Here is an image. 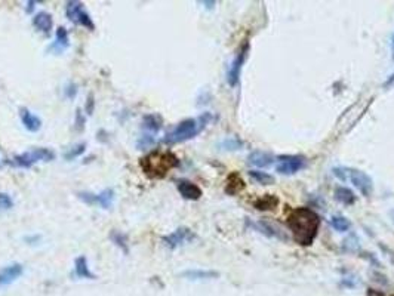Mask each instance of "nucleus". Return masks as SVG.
I'll use <instances>...</instances> for the list:
<instances>
[{
    "mask_svg": "<svg viewBox=\"0 0 394 296\" xmlns=\"http://www.w3.org/2000/svg\"><path fill=\"white\" fill-rule=\"evenodd\" d=\"M294 240L301 246H310L320 228L319 215L308 207L294 209L286 219Z\"/></svg>",
    "mask_w": 394,
    "mask_h": 296,
    "instance_id": "f257e3e1",
    "label": "nucleus"
},
{
    "mask_svg": "<svg viewBox=\"0 0 394 296\" xmlns=\"http://www.w3.org/2000/svg\"><path fill=\"white\" fill-rule=\"evenodd\" d=\"M139 164H141V167L147 176L163 178L167 175L169 170L176 167L179 164V162H178V157L175 154H172L170 151H164V153L156 151V153H151V154L145 156L144 159H141Z\"/></svg>",
    "mask_w": 394,
    "mask_h": 296,
    "instance_id": "f03ea898",
    "label": "nucleus"
},
{
    "mask_svg": "<svg viewBox=\"0 0 394 296\" xmlns=\"http://www.w3.org/2000/svg\"><path fill=\"white\" fill-rule=\"evenodd\" d=\"M212 120V116L209 113L202 114L199 119H187L182 120L179 125H176L166 136L164 142L166 144H179L184 141H188L194 138L197 133H200L202 129Z\"/></svg>",
    "mask_w": 394,
    "mask_h": 296,
    "instance_id": "7ed1b4c3",
    "label": "nucleus"
},
{
    "mask_svg": "<svg viewBox=\"0 0 394 296\" xmlns=\"http://www.w3.org/2000/svg\"><path fill=\"white\" fill-rule=\"evenodd\" d=\"M333 173L342 181L348 179L356 188H359V191L364 197H369L372 194L373 182H372L370 176L367 173H364L363 170L353 169V167H336V169H333Z\"/></svg>",
    "mask_w": 394,
    "mask_h": 296,
    "instance_id": "20e7f679",
    "label": "nucleus"
},
{
    "mask_svg": "<svg viewBox=\"0 0 394 296\" xmlns=\"http://www.w3.org/2000/svg\"><path fill=\"white\" fill-rule=\"evenodd\" d=\"M55 159V154L52 150L49 148H34V150H30V151H26L23 154H18L12 159V163L17 166V167H23V169H29L32 167L33 164L36 163H40V162H51Z\"/></svg>",
    "mask_w": 394,
    "mask_h": 296,
    "instance_id": "39448f33",
    "label": "nucleus"
},
{
    "mask_svg": "<svg viewBox=\"0 0 394 296\" xmlns=\"http://www.w3.org/2000/svg\"><path fill=\"white\" fill-rule=\"evenodd\" d=\"M66 12H67V17L71 23L82 26V27L88 29L89 32L95 30V24H94L92 18L83 11V5L80 2H77V0H71V2L67 3Z\"/></svg>",
    "mask_w": 394,
    "mask_h": 296,
    "instance_id": "423d86ee",
    "label": "nucleus"
},
{
    "mask_svg": "<svg viewBox=\"0 0 394 296\" xmlns=\"http://www.w3.org/2000/svg\"><path fill=\"white\" fill-rule=\"evenodd\" d=\"M305 166V159L301 156H279L276 170L282 175H294Z\"/></svg>",
    "mask_w": 394,
    "mask_h": 296,
    "instance_id": "0eeeda50",
    "label": "nucleus"
},
{
    "mask_svg": "<svg viewBox=\"0 0 394 296\" xmlns=\"http://www.w3.org/2000/svg\"><path fill=\"white\" fill-rule=\"evenodd\" d=\"M248 52H249V43L245 42L240 48V51L237 52L236 58L233 60L230 68H229V73H227V82L230 86H236L237 82H239V77H240V71H242V67L245 64V60L248 57Z\"/></svg>",
    "mask_w": 394,
    "mask_h": 296,
    "instance_id": "6e6552de",
    "label": "nucleus"
},
{
    "mask_svg": "<svg viewBox=\"0 0 394 296\" xmlns=\"http://www.w3.org/2000/svg\"><path fill=\"white\" fill-rule=\"evenodd\" d=\"M80 200H83L86 204H98L101 209H110L114 201V191L111 188L102 190L98 194L92 193H80Z\"/></svg>",
    "mask_w": 394,
    "mask_h": 296,
    "instance_id": "1a4fd4ad",
    "label": "nucleus"
},
{
    "mask_svg": "<svg viewBox=\"0 0 394 296\" xmlns=\"http://www.w3.org/2000/svg\"><path fill=\"white\" fill-rule=\"evenodd\" d=\"M194 238V232L190 230V228H185V227H181V228H176L173 232L167 234L163 237V243L170 247V249H176L188 241H191Z\"/></svg>",
    "mask_w": 394,
    "mask_h": 296,
    "instance_id": "9d476101",
    "label": "nucleus"
},
{
    "mask_svg": "<svg viewBox=\"0 0 394 296\" xmlns=\"http://www.w3.org/2000/svg\"><path fill=\"white\" fill-rule=\"evenodd\" d=\"M24 272V268L21 263L15 262L11 265H6L0 269V287H5L11 283H14L17 278H20Z\"/></svg>",
    "mask_w": 394,
    "mask_h": 296,
    "instance_id": "9b49d317",
    "label": "nucleus"
},
{
    "mask_svg": "<svg viewBox=\"0 0 394 296\" xmlns=\"http://www.w3.org/2000/svg\"><path fill=\"white\" fill-rule=\"evenodd\" d=\"M33 26H34V29H37L40 33H43V34H51V30H52V27H54V20H52V15L49 14V12H45V11H42V12H37L34 17H33Z\"/></svg>",
    "mask_w": 394,
    "mask_h": 296,
    "instance_id": "f8f14e48",
    "label": "nucleus"
},
{
    "mask_svg": "<svg viewBox=\"0 0 394 296\" xmlns=\"http://www.w3.org/2000/svg\"><path fill=\"white\" fill-rule=\"evenodd\" d=\"M20 119H21V123L23 126L29 131V132H39L40 128H42V120L33 114L29 108H21L20 110Z\"/></svg>",
    "mask_w": 394,
    "mask_h": 296,
    "instance_id": "ddd939ff",
    "label": "nucleus"
},
{
    "mask_svg": "<svg viewBox=\"0 0 394 296\" xmlns=\"http://www.w3.org/2000/svg\"><path fill=\"white\" fill-rule=\"evenodd\" d=\"M179 194L187 198V200H199L202 197V190L200 187H197L196 184L190 182V181H179L176 184Z\"/></svg>",
    "mask_w": 394,
    "mask_h": 296,
    "instance_id": "4468645a",
    "label": "nucleus"
},
{
    "mask_svg": "<svg viewBox=\"0 0 394 296\" xmlns=\"http://www.w3.org/2000/svg\"><path fill=\"white\" fill-rule=\"evenodd\" d=\"M70 46V39H68V33L64 27H60L57 30V40L54 43L49 45L48 52H54V54H61L64 52L67 48Z\"/></svg>",
    "mask_w": 394,
    "mask_h": 296,
    "instance_id": "2eb2a0df",
    "label": "nucleus"
},
{
    "mask_svg": "<svg viewBox=\"0 0 394 296\" xmlns=\"http://www.w3.org/2000/svg\"><path fill=\"white\" fill-rule=\"evenodd\" d=\"M246 187L243 178L237 173V172H233L229 175L227 178V182H226V193L230 194V196H236L239 194L240 191H243Z\"/></svg>",
    "mask_w": 394,
    "mask_h": 296,
    "instance_id": "dca6fc26",
    "label": "nucleus"
},
{
    "mask_svg": "<svg viewBox=\"0 0 394 296\" xmlns=\"http://www.w3.org/2000/svg\"><path fill=\"white\" fill-rule=\"evenodd\" d=\"M252 227L257 228L260 232L265 234L267 237H276V238H279V240H288V237L285 235V232H283L280 228L271 225V224L267 222V221H260V222H257V224H252Z\"/></svg>",
    "mask_w": 394,
    "mask_h": 296,
    "instance_id": "f3484780",
    "label": "nucleus"
},
{
    "mask_svg": "<svg viewBox=\"0 0 394 296\" xmlns=\"http://www.w3.org/2000/svg\"><path fill=\"white\" fill-rule=\"evenodd\" d=\"M248 162L257 167H268L274 162V156L270 153H264V151H254L249 154Z\"/></svg>",
    "mask_w": 394,
    "mask_h": 296,
    "instance_id": "a211bd4d",
    "label": "nucleus"
},
{
    "mask_svg": "<svg viewBox=\"0 0 394 296\" xmlns=\"http://www.w3.org/2000/svg\"><path fill=\"white\" fill-rule=\"evenodd\" d=\"M182 277L188 278V280H209V278H218L220 272L217 271H209V269H187L184 272H181Z\"/></svg>",
    "mask_w": 394,
    "mask_h": 296,
    "instance_id": "6ab92c4d",
    "label": "nucleus"
},
{
    "mask_svg": "<svg viewBox=\"0 0 394 296\" xmlns=\"http://www.w3.org/2000/svg\"><path fill=\"white\" fill-rule=\"evenodd\" d=\"M74 271H76V275L80 277V278H89V280L97 278L95 274L89 269V265H88V261H86L85 256L76 258V261H74Z\"/></svg>",
    "mask_w": 394,
    "mask_h": 296,
    "instance_id": "aec40b11",
    "label": "nucleus"
},
{
    "mask_svg": "<svg viewBox=\"0 0 394 296\" xmlns=\"http://www.w3.org/2000/svg\"><path fill=\"white\" fill-rule=\"evenodd\" d=\"M279 204V198L273 194H265L254 201V206L258 210H273Z\"/></svg>",
    "mask_w": 394,
    "mask_h": 296,
    "instance_id": "412c9836",
    "label": "nucleus"
},
{
    "mask_svg": "<svg viewBox=\"0 0 394 296\" xmlns=\"http://www.w3.org/2000/svg\"><path fill=\"white\" fill-rule=\"evenodd\" d=\"M142 128L150 133V135H154L160 131L162 128V120L159 116L156 114H147L144 116V120H142Z\"/></svg>",
    "mask_w": 394,
    "mask_h": 296,
    "instance_id": "4be33fe9",
    "label": "nucleus"
},
{
    "mask_svg": "<svg viewBox=\"0 0 394 296\" xmlns=\"http://www.w3.org/2000/svg\"><path fill=\"white\" fill-rule=\"evenodd\" d=\"M335 198H336L339 203L345 204V206H351V204H354V201H356V196H354V193H353L350 188H347V187H338V188L335 190Z\"/></svg>",
    "mask_w": 394,
    "mask_h": 296,
    "instance_id": "5701e85b",
    "label": "nucleus"
},
{
    "mask_svg": "<svg viewBox=\"0 0 394 296\" xmlns=\"http://www.w3.org/2000/svg\"><path fill=\"white\" fill-rule=\"evenodd\" d=\"M110 238H111V241H113L116 246H119L125 253H128V235H126V234H123V232L114 230V231H111Z\"/></svg>",
    "mask_w": 394,
    "mask_h": 296,
    "instance_id": "b1692460",
    "label": "nucleus"
},
{
    "mask_svg": "<svg viewBox=\"0 0 394 296\" xmlns=\"http://www.w3.org/2000/svg\"><path fill=\"white\" fill-rule=\"evenodd\" d=\"M249 175H251L252 179H255L257 182H260L263 185H271L274 182V178L271 175H268L265 172H261V170H251Z\"/></svg>",
    "mask_w": 394,
    "mask_h": 296,
    "instance_id": "393cba45",
    "label": "nucleus"
},
{
    "mask_svg": "<svg viewBox=\"0 0 394 296\" xmlns=\"http://www.w3.org/2000/svg\"><path fill=\"white\" fill-rule=\"evenodd\" d=\"M330 224H332V227H333L336 231H341V232L348 231L350 227H351V222H350L347 218H344V216H333V218L330 219Z\"/></svg>",
    "mask_w": 394,
    "mask_h": 296,
    "instance_id": "a878e982",
    "label": "nucleus"
},
{
    "mask_svg": "<svg viewBox=\"0 0 394 296\" xmlns=\"http://www.w3.org/2000/svg\"><path fill=\"white\" fill-rule=\"evenodd\" d=\"M85 148H86V144H76L74 147L68 148L64 153V159L66 160H74V159H77L79 156H82L85 153Z\"/></svg>",
    "mask_w": 394,
    "mask_h": 296,
    "instance_id": "bb28decb",
    "label": "nucleus"
},
{
    "mask_svg": "<svg viewBox=\"0 0 394 296\" xmlns=\"http://www.w3.org/2000/svg\"><path fill=\"white\" fill-rule=\"evenodd\" d=\"M14 207V200L8 193H0V212H6Z\"/></svg>",
    "mask_w": 394,
    "mask_h": 296,
    "instance_id": "cd10ccee",
    "label": "nucleus"
},
{
    "mask_svg": "<svg viewBox=\"0 0 394 296\" xmlns=\"http://www.w3.org/2000/svg\"><path fill=\"white\" fill-rule=\"evenodd\" d=\"M153 144H154V136L150 135V133L141 136V139L138 141V147H139V148H148V147H151Z\"/></svg>",
    "mask_w": 394,
    "mask_h": 296,
    "instance_id": "c85d7f7f",
    "label": "nucleus"
},
{
    "mask_svg": "<svg viewBox=\"0 0 394 296\" xmlns=\"http://www.w3.org/2000/svg\"><path fill=\"white\" fill-rule=\"evenodd\" d=\"M64 94H66V97H67V98L73 99V98L77 95V85H76V83H73V82L67 83V86H66V89H64Z\"/></svg>",
    "mask_w": 394,
    "mask_h": 296,
    "instance_id": "c756f323",
    "label": "nucleus"
},
{
    "mask_svg": "<svg viewBox=\"0 0 394 296\" xmlns=\"http://www.w3.org/2000/svg\"><path fill=\"white\" fill-rule=\"evenodd\" d=\"M76 129H77L79 132L85 129V117H83V114H82V110H80V108L76 111Z\"/></svg>",
    "mask_w": 394,
    "mask_h": 296,
    "instance_id": "7c9ffc66",
    "label": "nucleus"
},
{
    "mask_svg": "<svg viewBox=\"0 0 394 296\" xmlns=\"http://www.w3.org/2000/svg\"><path fill=\"white\" fill-rule=\"evenodd\" d=\"M223 147H226L227 150H237L240 145H242V142H239L237 139H227V141H224L223 144H221Z\"/></svg>",
    "mask_w": 394,
    "mask_h": 296,
    "instance_id": "2f4dec72",
    "label": "nucleus"
},
{
    "mask_svg": "<svg viewBox=\"0 0 394 296\" xmlns=\"http://www.w3.org/2000/svg\"><path fill=\"white\" fill-rule=\"evenodd\" d=\"M94 107H95V101H94V95L91 94L86 99V105H85V110L88 114H92L94 113Z\"/></svg>",
    "mask_w": 394,
    "mask_h": 296,
    "instance_id": "473e14b6",
    "label": "nucleus"
},
{
    "mask_svg": "<svg viewBox=\"0 0 394 296\" xmlns=\"http://www.w3.org/2000/svg\"><path fill=\"white\" fill-rule=\"evenodd\" d=\"M394 86V74H391L388 79H387V82L384 83V88L385 89H390V88H393Z\"/></svg>",
    "mask_w": 394,
    "mask_h": 296,
    "instance_id": "72a5a7b5",
    "label": "nucleus"
},
{
    "mask_svg": "<svg viewBox=\"0 0 394 296\" xmlns=\"http://www.w3.org/2000/svg\"><path fill=\"white\" fill-rule=\"evenodd\" d=\"M367 296H384V293H381V292H378L375 289H369L367 290Z\"/></svg>",
    "mask_w": 394,
    "mask_h": 296,
    "instance_id": "f704fd0d",
    "label": "nucleus"
},
{
    "mask_svg": "<svg viewBox=\"0 0 394 296\" xmlns=\"http://www.w3.org/2000/svg\"><path fill=\"white\" fill-rule=\"evenodd\" d=\"M27 5H29V6H27V12L30 14V12L33 11V5H36V3H34V2H27Z\"/></svg>",
    "mask_w": 394,
    "mask_h": 296,
    "instance_id": "c9c22d12",
    "label": "nucleus"
},
{
    "mask_svg": "<svg viewBox=\"0 0 394 296\" xmlns=\"http://www.w3.org/2000/svg\"><path fill=\"white\" fill-rule=\"evenodd\" d=\"M391 51H393V60H394V34H393V39H391Z\"/></svg>",
    "mask_w": 394,
    "mask_h": 296,
    "instance_id": "e433bc0d",
    "label": "nucleus"
}]
</instances>
